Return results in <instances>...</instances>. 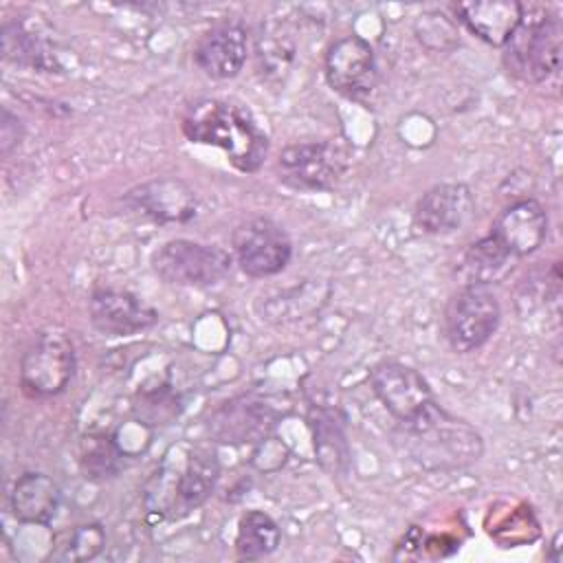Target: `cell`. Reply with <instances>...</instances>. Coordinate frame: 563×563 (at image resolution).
Returning a JSON list of instances; mask_svg holds the SVG:
<instances>
[{"label":"cell","instance_id":"6da1fadb","mask_svg":"<svg viewBox=\"0 0 563 563\" xmlns=\"http://www.w3.org/2000/svg\"><path fill=\"white\" fill-rule=\"evenodd\" d=\"M180 128L187 141L220 147L242 174L260 172L271 150L266 132L246 110L216 97L194 101L185 110Z\"/></svg>","mask_w":563,"mask_h":563},{"label":"cell","instance_id":"7a4b0ae2","mask_svg":"<svg viewBox=\"0 0 563 563\" xmlns=\"http://www.w3.org/2000/svg\"><path fill=\"white\" fill-rule=\"evenodd\" d=\"M396 440L416 464L429 471L464 468L484 453L479 431L464 418L449 413L438 400L411 422L398 424Z\"/></svg>","mask_w":563,"mask_h":563},{"label":"cell","instance_id":"3957f363","mask_svg":"<svg viewBox=\"0 0 563 563\" xmlns=\"http://www.w3.org/2000/svg\"><path fill=\"white\" fill-rule=\"evenodd\" d=\"M561 20L550 7L523 4L517 29L501 46V62L515 79L543 84L561 66Z\"/></svg>","mask_w":563,"mask_h":563},{"label":"cell","instance_id":"277c9868","mask_svg":"<svg viewBox=\"0 0 563 563\" xmlns=\"http://www.w3.org/2000/svg\"><path fill=\"white\" fill-rule=\"evenodd\" d=\"M150 264L154 275L169 286L207 288L231 273L233 255L218 244L174 238L152 251Z\"/></svg>","mask_w":563,"mask_h":563},{"label":"cell","instance_id":"5b68a950","mask_svg":"<svg viewBox=\"0 0 563 563\" xmlns=\"http://www.w3.org/2000/svg\"><path fill=\"white\" fill-rule=\"evenodd\" d=\"M501 306L495 290L486 284H462L446 301L442 332L455 354L479 350L497 332Z\"/></svg>","mask_w":563,"mask_h":563},{"label":"cell","instance_id":"8992f818","mask_svg":"<svg viewBox=\"0 0 563 563\" xmlns=\"http://www.w3.org/2000/svg\"><path fill=\"white\" fill-rule=\"evenodd\" d=\"M77 369V354L64 330H40L20 358V387L31 398H53L68 389Z\"/></svg>","mask_w":563,"mask_h":563},{"label":"cell","instance_id":"52a82bcc","mask_svg":"<svg viewBox=\"0 0 563 563\" xmlns=\"http://www.w3.org/2000/svg\"><path fill=\"white\" fill-rule=\"evenodd\" d=\"M350 152L339 141H301L286 145L277 161L275 174L282 185L295 191H328L345 174Z\"/></svg>","mask_w":563,"mask_h":563},{"label":"cell","instance_id":"ba28073f","mask_svg":"<svg viewBox=\"0 0 563 563\" xmlns=\"http://www.w3.org/2000/svg\"><path fill=\"white\" fill-rule=\"evenodd\" d=\"M231 255L244 275L264 279L282 273L290 264L292 242L275 220L266 216H251L235 227Z\"/></svg>","mask_w":563,"mask_h":563},{"label":"cell","instance_id":"9c48e42d","mask_svg":"<svg viewBox=\"0 0 563 563\" xmlns=\"http://www.w3.org/2000/svg\"><path fill=\"white\" fill-rule=\"evenodd\" d=\"M279 416V407L268 396L249 391L218 405L205 427L209 438L220 444H260L271 435Z\"/></svg>","mask_w":563,"mask_h":563},{"label":"cell","instance_id":"30bf717a","mask_svg":"<svg viewBox=\"0 0 563 563\" xmlns=\"http://www.w3.org/2000/svg\"><path fill=\"white\" fill-rule=\"evenodd\" d=\"M323 75L336 95L350 101H365L378 84L374 46L356 33L336 37L325 51Z\"/></svg>","mask_w":563,"mask_h":563},{"label":"cell","instance_id":"8fae6325","mask_svg":"<svg viewBox=\"0 0 563 563\" xmlns=\"http://www.w3.org/2000/svg\"><path fill=\"white\" fill-rule=\"evenodd\" d=\"M369 387L398 424L411 422L435 402L431 385L422 372L396 358H383L372 365Z\"/></svg>","mask_w":563,"mask_h":563},{"label":"cell","instance_id":"7c38bea8","mask_svg":"<svg viewBox=\"0 0 563 563\" xmlns=\"http://www.w3.org/2000/svg\"><path fill=\"white\" fill-rule=\"evenodd\" d=\"M486 235L512 262L532 255L548 238V211L537 198H519L497 213Z\"/></svg>","mask_w":563,"mask_h":563},{"label":"cell","instance_id":"4fadbf2b","mask_svg":"<svg viewBox=\"0 0 563 563\" xmlns=\"http://www.w3.org/2000/svg\"><path fill=\"white\" fill-rule=\"evenodd\" d=\"M220 479L218 453L209 446H191L180 462L176 477L169 482V493L161 512L172 519H183L200 508L213 493Z\"/></svg>","mask_w":563,"mask_h":563},{"label":"cell","instance_id":"5bb4252c","mask_svg":"<svg viewBox=\"0 0 563 563\" xmlns=\"http://www.w3.org/2000/svg\"><path fill=\"white\" fill-rule=\"evenodd\" d=\"M88 319L106 336H132L156 325L158 312L130 290L95 288L88 299Z\"/></svg>","mask_w":563,"mask_h":563},{"label":"cell","instance_id":"9a60e30c","mask_svg":"<svg viewBox=\"0 0 563 563\" xmlns=\"http://www.w3.org/2000/svg\"><path fill=\"white\" fill-rule=\"evenodd\" d=\"M194 64L209 79H231L240 75L249 57V33L240 20H220L194 44Z\"/></svg>","mask_w":563,"mask_h":563},{"label":"cell","instance_id":"2e32d148","mask_svg":"<svg viewBox=\"0 0 563 563\" xmlns=\"http://www.w3.org/2000/svg\"><path fill=\"white\" fill-rule=\"evenodd\" d=\"M132 211L158 224H185L198 213L196 191L176 176H163L132 187L125 194Z\"/></svg>","mask_w":563,"mask_h":563},{"label":"cell","instance_id":"e0dca14e","mask_svg":"<svg viewBox=\"0 0 563 563\" xmlns=\"http://www.w3.org/2000/svg\"><path fill=\"white\" fill-rule=\"evenodd\" d=\"M475 198L464 183H438L429 187L413 207V224L427 235H449L473 216Z\"/></svg>","mask_w":563,"mask_h":563},{"label":"cell","instance_id":"ac0fdd59","mask_svg":"<svg viewBox=\"0 0 563 563\" xmlns=\"http://www.w3.org/2000/svg\"><path fill=\"white\" fill-rule=\"evenodd\" d=\"M455 18L482 42L501 48L517 29L523 2L517 0H471L453 7Z\"/></svg>","mask_w":563,"mask_h":563},{"label":"cell","instance_id":"d6986e66","mask_svg":"<svg viewBox=\"0 0 563 563\" xmlns=\"http://www.w3.org/2000/svg\"><path fill=\"white\" fill-rule=\"evenodd\" d=\"M62 490L57 482L40 471L22 473L9 495L11 515L26 526H48L59 508Z\"/></svg>","mask_w":563,"mask_h":563},{"label":"cell","instance_id":"ffe728a7","mask_svg":"<svg viewBox=\"0 0 563 563\" xmlns=\"http://www.w3.org/2000/svg\"><path fill=\"white\" fill-rule=\"evenodd\" d=\"M312 446L323 471L330 475H343L350 466V446L341 420L330 409H312L310 413Z\"/></svg>","mask_w":563,"mask_h":563},{"label":"cell","instance_id":"44dd1931","mask_svg":"<svg viewBox=\"0 0 563 563\" xmlns=\"http://www.w3.org/2000/svg\"><path fill=\"white\" fill-rule=\"evenodd\" d=\"M282 543V530L277 521L264 510H246L238 521L235 554L242 561H257L273 554Z\"/></svg>","mask_w":563,"mask_h":563},{"label":"cell","instance_id":"7402d4cb","mask_svg":"<svg viewBox=\"0 0 563 563\" xmlns=\"http://www.w3.org/2000/svg\"><path fill=\"white\" fill-rule=\"evenodd\" d=\"M0 40L4 62L37 70H51L55 66V57L48 55L44 42L22 20H4Z\"/></svg>","mask_w":563,"mask_h":563},{"label":"cell","instance_id":"603a6c76","mask_svg":"<svg viewBox=\"0 0 563 563\" xmlns=\"http://www.w3.org/2000/svg\"><path fill=\"white\" fill-rule=\"evenodd\" d=\"M510 268H512V260L504 251H499L488 235H484L477 242H473L464 253L460 275L464 279L462 284L490 286L497 279H501Z\"/></svg>","mask_w":563,"mask_h":563},{"label":"cell","instance_id":"cb8c5ba5","mask_svg":"<svg viewBox=\"0 0 563 563\" xmlns=\"http://www.w3.org/2000/svg\"><path fill=\"white\" fill-rule=\"evenodd\" d=\"M183 405L180 396L172 389L169 383H156L152 387H143L134 400L136 418L147 427H163L178 418Z\"/></svg>","mask_w":563,"mask_h":563},{"label":"cell","instance_id":"d4e9b609","mask_svg":"<svg viewBox=\"0 0 563 563\" xmlns=\"http://www.w3.org/2000/svg\"><path fill=\"white\" fill-rule=\"evenodd\" d=\"M106 545V530L99 523H81L59 534L51 556L57 561H88L95 559Z\"/></svg>","mask_w":563,"mask_h":563},{"label":"cell","instance_id":"484cf974","mask_svg":"<svg viewBox=\"0 0 563 563\" xmlns=\"http://www.w3.org/2000/svg\"><path fill=\"white\" fill-rule=\"evenodd\" d=\"M125 453L110 435H90L81 446V468L88 479H110L123 466Z\"/></svg>","mask_w":563,"mask_h":563},{"label":"cell","instance_id":"4316f807","mask_svg":"<svg viewBox=\"0 0 563 563\" xmlns=\"http://www.w3.org/2000/svg\"><path fill=\"white\" fill-rule=\"evenodd\" d=\"M416 35H418V40L424 46L431 42V37L435 40L440 35V42H442L444 51L453 48L460 42L455 24L451 22L449 15H444L440 11H427V13L418 15V20H416Z\"/></svg>","mask_w":563,"mask_h":563},{"label":"cell","instance_id":"83f0119b","mask_svg":"<svg viewBox=\"0 0 563 563\" xmlns=\"http://www.w3.org/2000/svg\"><path fill=\"white\" fill-rule=\"evenodd\" d=\"M22 139H24L22 119L4 106L2 117H0V154H2V158H7L13 150H18Z\"/></svg>","mask_w":563,"mask_h":563},{"label":"cell","instance_id":"f1b7e54d","mask_svg":"<svg viewBox=\"0 0 563 563\" xmlns=\"http://www.w3.org/2000/svg\"><path fill=\"white\" fill-rule=\"evenodd\" d=\"M556 541H559V534H554V541H552V554L548 556V559H552V561H559V545H556Z\"/></svg>","mask_w":563,"mask_h":563}]
</instances>
